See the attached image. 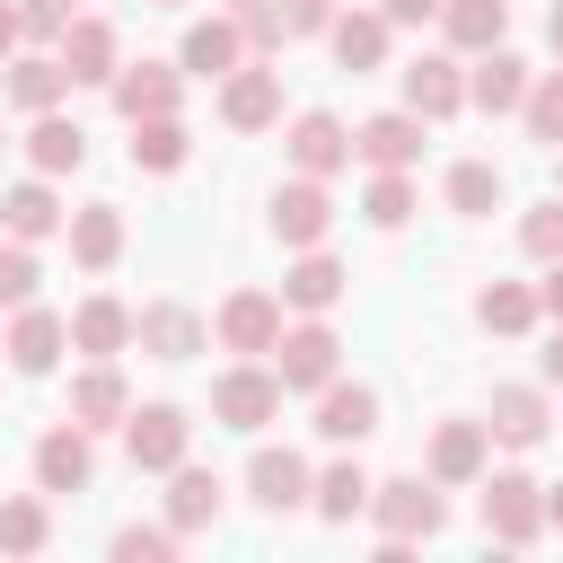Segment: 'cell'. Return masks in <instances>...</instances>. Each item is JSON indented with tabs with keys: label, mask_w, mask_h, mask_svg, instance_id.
<instances>
[{
	"label": "cell",
	"mask_w": 563,
	"mask_h": 563,
	"mask_svg": "<svg viewBox=\"0 0 563 563\" xmlns=\"http://www.w3.org/2000/svg\"><path fill=\"white\" fill-rule=\"evenodd\" d=\"M18 18H26V35H62L79 18V0H18Z\"/></svg>",
	"instance_id": "44"
},
{
	"label": "cell",
	"mask_w": 563,
	"mask_h": 563,
	"mask_svg": "<svg viewBox=\"0 0 563 563\" xmlns=\"http://www.w3.org/2000/svg\"><path fill=\"white\" fill-rule=\"evenodd\" d=\"M282 299H290V308H308V317H325V308L343 299V264H334V255H317V246H299V264L282 273Z\"/></svg>",
	"instance_id": "25"
},
{
	"label": "cell",
	"mask_w": 563,
	"mask_h": 563,
	"mask_svg": "<svg viewBox=\"0 0 563 563\" xmlns=\"http://www.w3.org/2000/svg\"><path fill=\"white\" fill-rule=\"evenodd\" d=\"M545 387H493V413H484V431L501 440V449H537L545 440Z\"/></svg>",
	"instance_id": "18"
},
{
	"label": "cell",
	"mask_w": 563,
	"mask_h": 563,
	"mask_svg": "<svg viewBox=\"0 0 563 563\" xmlns=\"http://www.w3.org/2000/svg\"><path fill=\"white\" fill-rule=\"evenodd\" d=\"M229 18L246 26L255 53H282V35H290V26H282V0H229Z\"/></svg>",
	"instance_id": "41"
},
{
	"label": "cell",
	"mask_w": 563,
	"mask_h": 563,
	"mask_svg": "<svg viewBox=\"0 0 563 563\" xmlns=\"http://www.w3.org/2000/svg\"><path fill=\"white\" fill-rule=\"evenodd\" d=\"M158 9H185V0H158Z\"/></svg>",
	"instance_id": "53"
},
{
	"label": "cell",
	"mask_w": 563,
	"mask_h": 563,
	"mask_svg": "<svg viewBox=\"0 0 563 563\" xmlns=\"http://www.w3.org/2000/svg\"><path fill=\"white\" fill-rule=\"evenodd\" d=\"M70 255H79L88 273H106V264L123 255V211H114V202H88V211H70Z\"/></svg>",
	"instance_id": "30"
},
{
	"label": "cell",
	"mask_w": 563,
	"mask_h": 563,
	"mask_svg": "<svg viewBox=\"0 0 563 563\" xmlns=\"http://www.w3.org/2000/svg\"><path fill=\"white\" fill-rule=\"evenodd\" d=\"M0 229L9 238H53L62 229V202H53V176H35V185H18V194H0Z\"/></svg>",
	"instance_id": "29"
},
{
	"label": "cell",
	"mask_w": 563,
	"mask_h": 563,
	"mask_svg": "<svg viewBox=\"0 0 563 563\" xmlns=\"http://www.w3.org/2000/svg\"><path fill=\"white\" fill-rule=\"evenodd\" d=\"M369 510H378V537H387V545H413V537H440V528H449V501H440L431 475H396V484H378Z\"/></svg>",
	"instance_id": "1"
},
{
	"label": "cell",
	"mask_w": 563,
	"mask_h": 563,
	"mask_svg": "<svg viewBox=\"0 0 563 563\" xmlns=\"http://www.w3.org/2000/svg\"><path fill=\"white\" fill-rule=\"evenodd\" d=\"M220 343H229L238 361H264V352L282 343V299H273V290H229V299H220Z\"/></svg>",
	"instance_id": "4"
},
{
	"label": "cell",
	"mask_w": 563,
	"mask_h": 563,
	"mask_svg": "<svg viewBox=\"0 0 563 563\" xmlns=\"http://www.w3.org/2000/svg\"><path fill=\"white\" fill-rule=\"evenodd\" d=\"M282 26L290 35H325L334 26V0H282Z\"/></svg>",
	"instance_id": "45"
},
{
	"label": "cell",
	"mask_w": 563,
	"mask_h": 563,
	"mask_svg": "<svg viewBox=\"0 0 563 563\" xmlns=\"http://www.w3.org/2000/svg\"><path fill=\"white\" fill-rule=\"evenodd\" d=\"M0 150H9V123H0Z\"/></svg>",
	"instance_id": "52"
},
{
	"label": "cell",
	"mask_w": 563,
	"mask_h": 563,
	"mask_svg": "<svg viewBox=\"0 0 563 563\" xmlns=\"http://www.w3.org/2000/svg\"><path fill=\"white\" fill-rule=\"evenodd\" d=\"M405 106H413L422 123H449V114L466 106V79H457V62H449V53H422V62L405 70Z\"/></svg>",
	"instance_id": "16"
},
{
	"label": "cell",
	"mask_w": 563,
	"mask_h": 563,
	"mask_svg": "<svg viewBox=\"0 0 563 563\" xmlns=\"http://www.w3.org/2000/svg\"><path fill=\"white\" fill-rule=\"evenodd\" d=\"M484 528H493L501 545H528V537L545 528V493H537L528 475H484Z\"/></svg>",
	"instance_id": "7"
},
{
	"label": "cell",
	"mask_w": 563,
	"mask_h": 563,
	"mask_svg": "<svg viewBox=\"0 0 563 563\" xmlns=\"http://www.w3.org/2000/svg\"><path fill=\"white\" fill-rule=\"evenodd\" d=\"M246 493H255V501L282 519V510H299L317 484H308V457H299V449H255V466H246Z\"/></svg>",
	"instance_id": "15"
},
{
	"label": "cell",
	"mask_w": 563,
	"mask_h": 563,
	"mask_svg": "<svg viewBox=\"0 0 563 563\" xmlns=\"http://www.w3.org/2000/svg\"><path fill=\"white\" fill-rule=\"evenodd\" d=\"M88 475H97L88 422H62V431L35 440V484H44V493H88Z\"/></svg>",
	"instance_id": "9"
},
{
	"label": "cell",
	"mask_w": 563,
	"mask_h": 563,
	"mask_svg": "<svg viewBox=\"0 0 563 563\" xmlns=\"http://www.w3.org/2000/svg\"><path fill=\"white\" fill-rule=\"evenodd\" d=\"M484 449H493L484 422H440L431 431V484H475L484 475Z\"/></svg>",
	"instance_id": "20"
},
{
	"label": "cell",
	"mask_w": 563,
	"mask_h": 563,
	"mask_svg": "<svg viewBox=\"0 0 563 563\" xmlns=\"http://www.w3.org/2000/svg\"><path fill=\"white\" fill-rule=\"evenodd\" d=\"M334 229V194H325V176H290L282 194H273V238L282 246H317Z\"/></svg>",
	"instance_id": "5"
},
{
	"label": "cell",
	"mask_w": 563,
	"mask_h": 563,
	"mask_svg": "<svg viewBox=\"0 0 563 563\" xmlns=\"http://www.w3.org/2000/svg\"><path fill=\"white\" fill-rule=\"evenodd\" d=\"M44 537H53V528H44V501H26V493L0 501V554H35Z\"/></svg>",
	"instance_id": "39"
},
{
	"label": "cell",
	"mask_w": 563,
	"mask_h": 563,
	"mask_svg": "<svg viewBox=\"0 0 563 563\" xmlns=\"http://www.w3.org/2000/svg\"><path fill=\"white\" fill-rule=\"evenodd\" d=\"M238 53H255L238 18H194V26H185L176 70H194V79H229V70H238Z\"/></svg>",
	"instance_id": "10"
},
{
	"label": "cell",
	"mask_w": 563,
	"mask_h": 563,
	"mask_svg": "<svg viewBox=\"0 0 563 563\" xmlns=\"http://www.w3.org/2000/svg\"><path fill=\"white\" fill-rule=\"evenodd\" d=\"M528 88H537V79H528V62H519V53H501V44H493V53L475 62V79H466V97H475L484 114H519V106H528Z\"/></svg>",
	"instance_id": "19"
},
{
	"label": "cell",
	"mask_w": 563,
	"mask_h": 563,
	"mask_svg": "<svg viewBox=\"0 0 563 563\" xmlns=\"http://www.w3.org/2000/svg\"><path fill=\"white\" fill-rule=\"evenodd\" d=\"M361 220H369V229H405V220H413V185H405V167H378V176H369Z\"/></svg>",
	"instance_id": "37"
},
{
	"label": "cell",
	"mask_w": 563,
	"mask_h": 563,
	"mask_svg": "<svg viewBox=\"0 0 563 563\" xmlns=\"http://www.w3.org/2000/svg\"><path fill=\"white\" fill-rule=\"evenodd\" d=\"M475 325H484V334H528V325H537V290H519V282H493V290L475 299Z\"/></svg>",
	"instance_id": "35"
},
{
	"label": "cell",
	"mask_w": 563,
	"mask_h": 563,
	"mask_svg": "<svg viewBox=\"0 0 563 563\" xmlns=\"http://www.w3.org/2000/svg\"><path fill=\"white\" fill-rule=\"evenodd\" d=\"M70 343H79L88 361H114V352L132 343V308H123V299H88V308L70 317Z\"/></svg>",
	"instance_id": "31"
},
{
	"label": "cell",
	"mask_w": 563,
	"mask_h": 563,
	"mask_svg": "<svg viewBox=\"0 0 563 563\" xmlns=\"http://www.w3.org/2000/svg\"><path fill=\"white\" fill-rule=\"evenodd\" d=\"M369 431H378V396L325 378V387H317V440H343V449H352V440H369Z\"/></svg>",
	"instance_id": "17"
},
{
	"label": "cell",
	"mask_w": 563,
	"mask_h": 563,
	"mask_svg": "<svg viewBox=\"0 0 563 563\" xmlns=\"http://www.w3.org/2000/svg\"><path fill=\"white\" fill-rule=\"evenodd\" d=\"M369 493H378V484L343 457V466H325V475H317V519H334V528H343L352 510H369Z\"/></svg>",
	"instance_id": "36"
},
{
	"label": "cell",
	"mask_w": 563,
	"mask_h": 563,
	"mask_svg": "<svg viewBox=\"0 0 563 563\" xmlns=\"http://www.w3.org/2000/svg\"><path fill=\"white\" fill-rule=\"evenodd\" d=\"M273 114H282V70H246V62H238V70L220 79V123H238V132H264Z\"/></svg>",
	"instance_id": "13"
},
{
	"label": "cell",
	"mask_w": 563,
	"mask_h": 563,
	"mask_svg": "<svg viewBox=\"0 0 563 563\" xmlns=\"http://www.w3.org/2000/svg\"><path fill=\"white\" fill-rule=\"evenodd\" d=\"M334 352H343V343H334V325H317V317H308V325H290V334L273 343V369H282V387L317 396V387L334 378Z\"/></svg>",
	"instance_id": "6"
},
{
	"label": "cell",
	"mask_w": 563,
	"mask_h": 563,
	"mask_svg": "<svg viewBox=\"0 0 563 563\" xmlns=\"http://www.w3.org/2000/svg\"><path fill=\"white\" fill-rule=\"evenodd\" d=\"M545 35H554V53H563V0H554V18H545Z\"/></svg>",
	"instance_id": "51"
},
{
	"label": "cell",
	"mask_w": 563,
	"mask_h": 563,
	"mask_svg": "<svg viewBox=\"0 0 563 563\" xmlns=\"http://www.w3.org/2000/svg\"><path fill=\"white\" fill-rule=\"evenodd\" d=\"M62 88H70V70H62V62H44V53H9V106L53 114V106H62Z\"/></svg>",
	"instance_id": "28"
},
{
	"label": "cell",
	"mask_w": 563,
	"mask_h": 563,
	"mask_svg": "<svg viewBox=\"0 0 563 563\" xmlns=\"http://www.w3.org/2000/svg\"><path fill=\"white\" fill-rule=\"evenodd\" d=\"M545 387H563V334L545 343Z\"/></svg>",
	"instance_id": "49"
},
{
	"label": "cell",
	"mask_w": 563,
	"mask_h": 563,
	"mask_svg": "<svg viewBox=\"0 0 563 563\" xmlns=\"http://www.w3.org/2000/svg\"><path fill=\"white\" fill-rule=\"evenodd\" d=\"M132 343H141L150 361H194V352H202V317H194L185 299H150V308L132 317Z\"/></svg>",
	"instance_id": "8"
},
{
	"label": "cell",
	"mask_w": 563,
	"mask_h": 563,
	"mask_svg": "<svg viewBox=\"0 0 563 563\" xmlns=\"http://www.w3.org/2000/svg\"><path fill=\"white\" fill-rule=\"evenodd\" d=\"M176 97H185V79H176L167 62H123V70H114V114H123V123L176 114Z\"/></svg>",
	"instance_id": "11"
},
{
	"label": "cell",
	"mask_w": 563,
	"mask_h": 563,
	"mask_svg": "<svg viewBox=\"0 0 563 563\" xmlns=\"http://www.w3.org/2000/svg\"><path fill=\"white\" fill-rule=\"evenodd\" d=\"M62 70L70 79H114L123 62H114V26L106 18H70L62 26Z\"/></svg>",
	"instance_id": "23"
},
{
	"label": "cell",
	"mask_w": 563,
	"mask_h": 563,
	"mask_svg": "<svg viewBox=\"0 0 563 563\" xmlns=\"http://www.w3.org/2000/svg\"><path fill=\"white\" fill-rule=\"evenodd\" d=\"M220 493H229V484H220L211 466H176V484H167V528H176V537L211 528V519H220Z\"/></svg>",
	"instance_id": "22"
},
{
	"label": "cell",
	"mask_w": 563,
	"mask_h": 563,
	"mask_svg": "<svg viewBox=\"0 0 563 563\" xmlns=\"http://www.w3.org/2000/svg\"><path fill=\"white\" fill-rule=\"evenodd\" d=\"M273 413H282V369H255V361L220 369V387H211V422H229V431H264Z\"/></svg>",
	"instance_id": "2"
},
{
	"label": "cell",
	"mask_w": 563,
	"mask_h": 563,
	"mask_svg": "<svg viewBox=\"0 0 563 563\" xmlns=\"http://www.w3.org/2000/svg\"><path fill=\"white\" fill-rule=\"evenodd\" d=\"M545 528H563V484H554V493H545Z\"/></svg>",
	"instance_id": "50"
},
{
	"label": "cell",
	"mask_w": 563,
	"mask_h": 563,
	"mask_svg": "<svg viewBox=\"0 0 563 563\" xmlns=\"http://www.w3.org/2000/svg\"><path fill=\"white\" fill-rule=\"evenodd\" d=\"M35 299V255H26V238H9L0 246V308H26Z\"/></svg>",
	"instance_id": "42"
},
{
	"label": "cell",
	"mask_w": 563,
	"mask_h": 563,
	"mask_svg": "<svg viewBox=\"0 0 563 563\" xmlns=\"http://www.w3.org/2000/svg\"><path fill=\"white\" fill-rule=\"evenodd\" d=\"M325 44H334L343 70H378V62H387V9H352V18H334Z\"/></svg>",
	"instance_id": "24"
},
{
	"label": "cell",
	"mask_w": 563,
	"mask_h": 563,
	"mask_svg": "<svg viewBox=\"0 0 563 563\" xmlns=\"http://www.w3.org/2000/svg\"><path fill=\"white\" fill-rule=\"evenodd\" d=\"M132 167H150V176H176V167H185V123H176V114H150V123H132Z\"/></svg>",
	"instance_id": "33"
},
{
	"label": "cell",
	"mask_w": 563,
	"mask_h": 563,
	"mask_svg": "<svg viewBox=\"0 0 563 563\" xmlns=\"http://www.w3.org/2000/svg\"><path fill=\"white\" fill-rule=\"evenodd\" d=\"M528 141H545V150H563V70H545L537 88H528Z\"/></svg>",
	"instance_id": "38"
},
{
	"label": "cell",
	"mask_w": 563,
	"mask_h": 563,
	"mask_svg": "<svg viewBox=\"0 0 563 563\" xmlns=\"http://www.w3.org/2000/svg\"><path fill=\"white\" fill-rule=\"evenodd\" d=\"M537 308H545V317H554V325H563V255H554V264H545V290H537Z\"/></svg>",
	"instance_id": "48"
},
{
	"label": "cell",
	"mask_w": 563,
	"mask_h": 563,
	"mask_svg": "<svg viewBox=\"0 0 563 563\" xmlns=\"http://www.w3.org/2000/svg\"><path fill=\"white\" fill-rule=\"evenodd\" d=\"M26 158H35V176H70V167L88 158V132H79V123H62V114H35Z\"/></svg>",
	"instance_id": "32"
},
{
	"label": "cell",
	"mask_w": 563,
	"mask_h": 563,
	"mask_svg": "<svg viewBox=\"0 0 563 563\" xmlns=\"http://www.w3.org/2000/svg\"><path fill=\"white\" fill-rule=\"evenodd\" d=\"M123 413H132V396H123L114 361H97V369H79V378H70V422L106 431V422H123Z\"/></svg>",
	"instance_id": "26"
},
{
	"label": "cell",
	"mask_w": 563,
	"mask_h": 563,
	"mask_svg": "<svg viewBox=\"0 0 563 563\" xmlns=\"http://www.w3.org/2000/svg\"><path fill=\"white\" fill-rule=\"evenodd\" d=\"M343 158H352V132H343L334 114H299V123H290V167H299V176H334Z\"/></svg>",
	"instance_id": "21"
},
{
	"label": "cell",
	"mask_w": 563,
	"mask_h": 563,
	"mask_svg": "<svg viewBox=\"0 0 563 563\" xmlns=\"http://www.w3.org/2000/svg\"><path fill=\"white\" fill-rule=\"evenodd\" d=\"M26 44V18H18V0H0V62Z\"/></svg>",
	"instance_id": "47"
},
{
	"label": "cell",
	"mask_w": 563,
	"mask_h": 563,
	"mask_svg": "<svg viewBox=\"0 0 563 563\" xmlns=\"http://www.w3.org/2000/svg\"><path fill=\"white\" fill-rule=\"evenodd\" d=\"M519 246H528L537 264H554V255H563V194H554V202H537V211L519 220Z\"/></svg>",
	"instance_id": "40"
},
{
	"label": "cell",
	"mask_w": 563,
	"mask_h": 563,
	"mask_svg": "<svg viewBox=\"0 0 563 563\" xmlns=\"http://www.w3.org/2000/svg\"><path fill=\"white\" fill-rule=\"evenodd\" d=\"M185 440H194V422H185L176 405H132V413H123V449H132V466H150V475H176V466H185Z\"/></svg>",
	"instance_id": "3"
},
{
	"label": "cell",
	"mask_w": 563,
	"mask_h": 563,
	"mask_svg": "<svg viewBox=\"0 0 563 563\" xmlns=\"http://www.w3.org/2000/svg\"><path fill=\"white\" fill-rule=\"evenodd\" d=\"M493 202H501V167H493V158H457V167H449V211L484 220Z\"/></svg>",
	"instance_id": "34"
},
{
	"label": "cell",
	"mask_w": 563,
	"mask_h": 563,
	"mask_svg": "<svg viewBox=\"0 0 563 563\" xmlns=\"http://www.w3.org/2000/svg\"><path fill=\"white\" fill-rule=\"evenodd\" d=\"M62 343H70V317H53V308H35V299H26L0 352H9V369H26V378H44V369L62 361Z\"/></svg>",
	"instance_id": "12"
},
{
	"label": "cell",
	"mask_w": 563,
	"mask_h": 563,
	"mask_svg": "<svg viewBox=\"0 0 563 563\" xmlns=\"http://www.w3.org/2000/svg\"><path fill=\"white\" fill-rule=\"evenodd\" d=\"M387 9V26H422V18H440V0H378Z\"/></svg>",
	"instance_id": "46"
},
{
	"label": "cell",
	"mask_w": 563,
	"mask_h": 563,
	"mask_svg": "<svg viewBox=\"0 0 563 563\" xmlns=\"http://www.w3.org/2000/svg\"><path fill=\"white\" fill-rule=\"evenodd\" d=\"M352 158H369V167H413V158H422V114H413V106L369 114V123L352 132Z\"/></svg>",
	"instance_id": "14"
},
{
	"label": "cell",
	"mask_w": 563,
	"mask_h": 563,
	"mask_svg": "<svg viewBox=\"0 0 563 563\" xmlns=\"http://www.w3.org/2000/svg\"><path fill=\"white\" fill-rule=\"evenodd\" d=\"M176 528H114V563H167Z\"/></svg>",
	"instance_id": "43"
},
{
	"label": "cell",
	"mask_w": 563,
	"mask_h": 563,
	"mask_svg": "<svg viewBox=\"0 0 563 563\" xmlns=\"http://www.w3.org/2000/svg\"><path fill=\"white\" fill-rule=\"evenodd\" d=\"M440 26L457 53H493L501 26H510V0H440Z\"/></svg>",
	"instance_id": "27"
}]
</instances>
